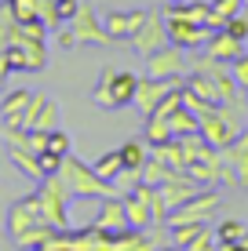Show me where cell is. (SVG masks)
<instances>
[{
	"instance_id": "cell-37",
	"label": "cell",
	"mask_w": 248,
	"mask_h": 251,
	"mask_svg": "<svg viewBox=\"0 0 248 251\" xmlns=\"http://www.w3.org/2000/svg\"><path fill=\"white\" fill-rule=\"evenodd\" d=\"M26 150L44 153V150H48V131H29V142H26Z\"/></svg>"
},
{
	"instance_id": "cell-12",
	"label": "cell",
	"mask_w": 248,
	"mask_h": 251,
	"mask_svg": "<svg viewBox=\"0 0 248 251\" xmlns=\"http://www.w3.org/2000/svg\"><path fill=\"white\" fill-rule=\"evenodd\" d=\"M172 88H179V80H161V76H139V84H135V106H139L142 117H150L153 109L161 106V99H165Z\"/></svg>"
},
{
	"instance_id": "cell-36",
	"label": "cell",
	"mask_w": 248,
	"mask_h": 251,
	"mask_svg": "<svg viewBox=\"0 0 248 251\" xmlns=\"http://www.w3.org/2000/svg\"><path fill=\"white\" fill-rule=\"evenodd\" d=\"M212 7H216L219 15H226V19H234V15H241V11H245L241 0H212Z\"/></svg>"
},
{
	"instance_id": "cell-39",
	"label": "cell",
	"mask_w": 248,
	"mask_h": 251,
	"mask_svg": "<svg viewBox=\"0 0 248 251\" xmlns=\"http://www.w3.org/2000/svg\"><path fill=\"white\" fill-rule=\"evenodd\" d=\"M216 251H248V248H245V244H219Z\"/></svg>"
},
{
	"instance_id": "cell-29",
	"label": "cell",
	"mask_w": 248,
	"mask_h": 251,
	"mask_svg": "<svg viewBox=\"0 0 248 251\" xmlns=\"http://www.w3.org/2000/svg\"><path fill=\"white\" fill-rule=\"evenodd\" d=\"M48 153H55V157H66V153H73V146H70V135H66L62 127L48 131Z\"/></svg>"
},
{
	"instance_id": "cell-13",
	"label": "cell",
	"mask_w": 248,
	"mask_h": 251,
	"mask_svg": "<svg viewBox=\"0 0 248 251\" xmlns=\"http://www.w3.org/2000/svg\"><path fill=\"white\" fill-rule=\"evenodd\" d=\"M165 22H168V44L175 48L193 51V48H204V40H208V29L197 22H186V19H165Z\"/></svg>"
},
{
	"instance_id": "cell-10",
	"label": "cell",
	"mask_w": 248,
	"mask_h": 251,
	"mask_svg": "<svg viewBox=\"0 0 248 251\" xmlns=\"http://www.w3.org/2000/svg\"><path fill=\"white\" fill-rule=\"evenodd\" d=\"M241 131H245V127H237L234 120H226L223 113H219V106L212 109V113L201 117V138H204L208 146H216V150H226V146L234 142Z\"/></svg>"
},
{
	"instance_id": "cell-42",
	"label": "cell",
	"mask_w": 248,
	"mask_h": 251,
	"mask_svg": "<svg viewBox=\"0 0 248 251\" xmlns=\"http://www.w3.org/2000/svg\"><path fill=\"white\" fill-rule=\"evenodd\" d=\"M168 4H186V0H168Z\"/></svg>"
},
{
	"instance_id": "cell-25",
	"label": "cell",
	"mask_w": 248,
	"mask_h": 251,
	"mask_svg": "<svg viewBox=\"0 0 248 251\" xmlns=\"http://www.w3.org/2000/svg\"><path fill=\"white\" fill-rule=\"evenodd\" d=\"M245 233H248V226H245L241 219H223L216 226V240H219V244H241Z\"/></svg>"
},
{
	"instance_id": "cell-16",
	"label": "cell",
	"mask_w": 248,
	"mask_h": 251,
	"mask_svg": "<svg viewBox=\"0 0 248 251\" xmlns=\"http://www.w3.org/2000/svg\"><path fill=\"white\" fill-rule=\"evenodd\" d=\"M241 51H245V40H237L234 33H226V29L208 33V40H204V55L219 58V62H234Z\"/></svg>"
},
{
	"instance_id": "cell-45",
	"label": "cell",
	"mask_w": 248,
	"mask_h": 251,
	"mask_svg": "<svg viewBox=\"0 0 248 251\" xmlns=\"http://www.w3.org/2000/svg\"><path fill=\"white\" fill-rule=\"evenodd\" d=\"M0 84H4V80H0Z\"/></svg>"
},
{
	"instance_id": "cell-20",
	"label": "cell",
	"mask_w": 248,
	"mask_h": 251,
	"mask_svg": "<svg viewBox=\"0 0 248 251\" xmlns=\"http://www.w3.org/2000/svg\"><path fill=\"white\" fill-rule=\"evenodd\" d=\"M150 157H157L165 168H172V171H186V153H183V146H179V138H168V142L150 146Z\"/></svg>"
},
{
	"instance_id": "cell-15",
	"label": "cell",
	"mask_w": 248,
	"mask_h": 251,
	"mask_svg": "<svg viewBox=\"0 0 248 251\" xmlns=\"http://www.w3.org/2000/svg\"><path fill=\"white\" fill-rule=\"evenodd\" d=\"M146 22V11H110L102 15V25H106L110 40H132V33Z\"/></svg>"
},
{
	"instance_id": "cell-34",
	"label": "cell",
	"mask_w": 248,
	"mask_h": 251,
	"mask_svg": "<svg viewBox=\"0 0 248 251\" xmlns=\"http://www.w3.org/2000/svg\"><path fill=\"white\" fill-rule=\"evenodd\" d=\"M226 33H234L237 40H248V15H245V11L234 15V19L226 22Z\"/></svg>"
},
{
	"instance_id": "cell-4",
	"label": "cell",
	"mask_w": 248,
	"mask_h": 251,
	"mask_svg": "<svg viewBox=\"0 0 248 251\" xmlns=\"http://www.w3.org/2000/svg\"><path fill=\"white\" fill-rule=\"evenodd\" d=\"M37 201H40V211H44V219L51 222V226L55 229H70V201H73V193L66 189L62 178L58 175L40 178Z\"/></svg>"
},
{
	"instance_id": "cell-8",
	"label": "cell",
	"mask_w": 248,
	"mask_h": 251,
	"mask_svg": "<svg viewBox=\"0 0 248 251\" xmlns=\"http://www.w3.org/2000/svg\"><path fill=\"white\" fill-rule=\"evenodd\" d=\"M132 44H135L139 55H153L157 48H165L168 44V22H165V15H161V11H146V22L132 33Z\"/></svg>"
},
{
	"instance_id": "cell-2",
	"label": "cell",
	"mask_w": 248,
	"mask_h": 251,
	"mask_svg": "<svg viewBox=\"0 0 248 251\" xmlns=\"http://www.w3.org/2000/svg\"><path fill=\"white\" fill-rule=\"evenodd\" d=\"M58 178L66 182V189L73 193V201H102V197H113L117 186L106 182V178L95 175L91 164H84L77 153H66L62 168H58Z\"/></svg>"
},
{
	"instance_id": "cell-38",
	"label": "cell",
	"mask_w": 248,
	"mask_h": 251,
	"mask_svg": "<svg viewBox=\"0 0 248 251\" xmlns=\"http://www.w3.org/2000/svg\"><path fill=\"white\" fill-rule=\"evenodd\" d=\"M73 44H77V37H73V29H70V25H66V29L58 33V48H73Z\"/></svg>"
},
{
	"instance_id": "cell-19",
	"label": "cell",
	"mask_w": 248,
	"mask_h": 251,
	"mask_svg": "<svg viewBox=\"0 0 248 251\" xmlns=\"http://www.w3.org/2000/svg\"><path fill=\"white\" fill-rule=\"evenodd\" d=\"M113 251H157V244L150 240V233L146 229H121V233H113Z\"/></svg>"
},
{
	"instance_id": "cell-28",
	"label": "cell",
	"mask_w": 248,
	"mask_h": 251,
	"mask_svg": "<svg viewBox=\"0 0 248 251\" xmlns=\"http://www.w3.org/2000/svg\"><path fill=\"white\" fill-rule=\"evenodd\" d=\"M7 7H11V15H15L19 22H40L37 0H7Z\"/></svg>"
},
{
	"instance_id": "cell-23",
	"label": "cell",
	"mask_w": 248,
	"mask_h": 251,
	"mask_svg": "<svg viewBox=\"0 0 248 251\" xmlns=\"http://www.w3.org/2000/svg\"><path fill=\"white\" fill-rule=\"evenodd\" d=\"M168 127H172V138H183V135H193V131H201V117L197 113H190V109H175L172 117H168Z\"/></svg>"
},
{
	"instance_id": "cell-35",
	"label": "cell",
	"mask_w": 248,
	"mask_h": 251,
	"mask_svg": "<svg viewBox=\"0 0 248 251\" xmlns=\"http://www.w3.org/2000/svg\"><path fill=\"white\" fill-rule=\"evenodd\" d=\"M37 157H40V171H44V178L48 175H58V168H62V157H55V153H37Z\"/></svg>"
},
{
	"instance_id": "cell-21",
	"label": "cell",
	"mask_w": 248,
	"mask_h": 251,
	"mask_svg": "<svg viewBox=\"0 0 248 251\" xmlns=\"http://www.w3.org/2000/svg\"><path fill=\"white\" fill-rule=\"evenodd\" d=\"M7 157H11V164L22 171V175H29V178H44V171H40V157L33 150H26V146H15V150H7Z\"/></svg>"
},
{
	"instance_id": "cell-3",
	"label": "cell",
	"mask_w": 248,
	"mask_h": 251,
	"mask_svg": "<svg viewBox=\"0 0 248 251\" xmlns=\"http://www.w3.org/2000/svg\"><path fill=\"white\" fill-rule=\"evenodd\" d=\"M135 84L139 76L132 69H113V66H102L99 73V84H95V106L99 109H121V106H132L135 102Z\"/></svg>"
},
{
	"instance_id": "cell-26",
	"label": "cell",
	"mask_w": 248,
	"mask_h": 251,
	"mask_svg": "<svg viewBox=\"0 0 248 251\" xmlns=\"http://www.w3.org/2000/svg\"><path fill=\"white\" fill-rule=\"evenodd\" d=\"M150 157V150H146V142L142 138H128V142L121 146V160H124V168H142Z\"/></svg>"
},
{
	"instance_id": "cell-18",
	"label": "cell",
	"mask_w": 248,
	"mask_h": 251,
	"mask_svg": "<svg viewBox=\"0 0 248 251\" xmlns=\"http://www.w3.org/2000/svg\"><path fill=\"white\" fill-rule=\"evenodd\" d=\"M29 99H33V91H7L4 95V102H0V117H4V124H22V113H26V106H29Z\"/></svg>"
},
{
	"instance_id": "cell-17",
	"label": "cell",
	"mask_w": 248,
	"mask_h": 251,
	"mask_svg": "<svg viewBox=\"0 0 248 251\" xmlns=\"http://www.w3.org/2000/svg\"><path fill=\"white\" fill-rule=\"evenodd\" d=\"M223 164L237 175V182L248 186V127L223 150Z\"/></svg>"
},
{
	"instance_id": "cell-22",
	"label": "cell",
	"mask_w": 248,
	"mask_h": 251,
	"mask_svg": "<svg viewBox=\"0 0 248 251\" xmlns=\"http://www.w3.org/2000/svg\"><path fill=\"white\" fill-rule=\"evenodd\" d=\"M168 138H172L168 117L150 113V117H146V124H142V142H146V146H157V142H168Z\"/></svg>"
},
{
	"instance_id": "cell-9",
	"label": "cell",
	"mask_w": 248,
	"mask_h": 251,
	"mask_svg": "<svg viewBox=\"0 0 248 251\" xmlns=\"http://www.w3.org/2000/svg\"><path fill=\"white\" fill-rule=\"evenodd\" d=\"M22 127L26 131H55L58 127V102L48 99V95H33L26 113H22Z\"/></svg>"
},
{
	"instance_id": "cell-7",
	"label": "cell",
	"mask_w": 248,
	"mask_h": 251,
	"mask_svg": "<svg viewBox=\"0 0 248 251\" xmlns=\"http://www.w3.org/2000/svg\"><path fill=\"white\" fill-rule=\"evenodd\" d=\"M70 29H73L77 44H95V48H106V44H110V33H106V25H102L99 11H95L91 4H84V0H81V7H77Z\"/></svg>"
},
{
	"instance_id": "cell-44",
	"label": "cell",
	"mask_w": 248,
	"mask_h": 251,
	"mask_svg": "<svg viewBox=\"0 0 248 251\" xmlns=\"http://www.w3.org/2000/svg\"><path fill=\"white\" fill-rule=\"evenodd\" d=\"M241 4H245V11H248V0H241Z\"/></svg>"
},
{
	"instance_id": "cell-32",
	"label": "cell",
	"mask_w": 248,
	"mask_h": 251,
	"mask_svg": "<svg viewBox=\"0 0 248 251\" xmlns=\"http://www.w3.org/2000/svg\"><path fill=\"white\" fill-rule=\"evenodd\" d=\"M230 73H234V80H237V88L248 91V51H241V55L230 62Z\"/></svg>"
},
{
	"instance_id": "cell-31",
	"label": "cell",
	"mask_w": 248,
	"mask_h": 251,
	"mask_svg": "<svg viewBox=\"0 0 248 251\" xmlns=\"http://www.w3.org/2000/svg\"><path fill=\"white\" fill-rule=\"evenodd\" d=\"M139 182H142V168H124L121 175H117L113 186H117V193H132Z\"/></svg>"
},
{
	"instance_id": "cell-27",
	"label": "cell",
	"mask_w": 248,
	"mask_h": 251,
	"mask_svg": "<svg viewBox=\"0 0 248 251\" xmlns=\"http://www.w3.org/2000/svg\"><path fill=\"white\" fill-rule=\"evenodd\" d=\"M172 175V168H165L157 157H146V164H142V182H150V186H161L165 178Z\"/></svg>"
},
{
	"instance_id": "cell-24",
	"label": "cell",
	"mask_w": 248,
	"mask_h": 251,
	"mask_svg": "<svg viewBox=\"0 0 248 251\" xmlns=\"http://www.w3.org/2000/svg\"><path fill=\"white\" fill-rule=\"evenodd\" d=\"M95 168V175L99 178H106V182H117V175L124 171V160H121V150H110V153H102V157L91 164Z\"/></svg>"
},
{
	"instance_id": "cell-14",
	"label": "cell",
	"mask_w": 248,
	"mask_h": 251,
	"mask_svg": "<svg viewBox=\"0 0 248 251\" xmlns=\"http://www.w3.org/2000/svg\"><path fill=\"white\" fill-rule=\"evenodd\" d=\"M91 226H99V229H106V233H121V229H128V211H124L121 193L102 197V201H99V215L91 219Z\"/></svg>"
},
{
	"instance_id": "cell-33",
	"label": "cell",
	"mask_w": 248,
	"mask_h": 251,
	"mask_svg": "<svg viewBox=\"0 0 248 251\" xmlns=\"http://www.w3.org/2000/svg\"><path fill=\"white\" fill-rule=\"evenodd\" d=\"M77 7H81V0H55L58 22H62V25H70V22H73V15H77Z\"/></svg>"
},
{
	"instance_id": "cell-1",
	"label": "cell",
	"mask_w": 248,
	"mask_h": 251,
	"mask_svg": "<svg viewBox=\"0 0 248 251\" xmlns=\"http://www.w3.org/2000/svg\"><path fill=\"white\" fill-rule=\"evenodd\" d=\"M51 233H55V226L44 219L37 193L22 197V201H15L11 207H7V237L15 240L19 251H33L37 244H44Z\"/></svg>"
},
{
	"instance_id": "cell-5",
	"label": "cell",
	"mask_w": 248,
	"mask_h": 251,
	"mask_svg": "<svg viewBox=\"0 0 248 251\" xmlns=\"http://www.w3.org/2000/svg\"><path fill=\"white\" fill-rule=\"evenodd\" d=\"M219 204H223V197H219L216 186H201L197 197H190L186 204H179L168 211V226H175V222H212L219 215Z\"/></svg>"
},
{
	"instance_id": "cell-40",
	"label": "cell",
	"mask_w": 248,
	"mask_h": 251,
	"mask_svg": "<svg viewBox=\"0 0 248 251\" xmlns=\"http://www.w3.org/2000/svg\"><path fill=\"white\" fill-rule=\"evenodd\" d=\"M88 251H113V237H110L106 244H95V248H88Z\"/></svg>"
},
{
	"instance_id": "cell-41",
	"label": "cell",
	"mask_w": 248,
	"mask_h": 251,
	"mask_svg": "<svg viewBox=\"0 0 248 251\" xmlns=\"http://www.w3.org/2000/svg\"><path fill=\"white\" fill-rule=\"evenodd\" d=\"M157 251H186V248H179V244H165V248H157Z\"/></svg>"
},
{
	"instance_id": "cell-43",
	"label": "cell",
	"mask_w": 248,
	"mask_h": 251,
	"mask_svg": "<svg viewBox=\"0 0 248 251\" xmlns=\"http://www.w3.org/2000/svg\"><path fill=\"white\" fill-rule=\"evenodd\" d=\"M241 244H245V248H248V233H245V240H241Z\"/></svg>"
},
{
	"instance_id": "cell-6",
	"label": "cell",
	"mask_w": 248,
	"mask_h": 251,
	"mask_svg": "<svg viewBox=\"0 0 248 251\" xmlns=\"http://www.w3.org/2000/svg\"><path fill=\"white\" fill-rule=\"evenodd\" d=\"M190 73V58H186V48L165 44L153 55H146V76H161V80H183Z\"/></svg>"
},
{
	"instance_id": "cell-30",
	"label": "cell",
	"mask_w": 248,
	"mask_h": 251,
	"mask_svg": "<svg viewBox=\"0 0 248 251\" xmlns=\"http://www.w3.org/2000/svg\"><path fill=\"white\" fill-rule=\"evenodd\" d=\"M216 248H219V240H216V226H204L197 237L190 240V248H186V251H216Z\"/></svg>"
},
{
	"instance_id": "cell-11",
	"label": "cell",
	"mask_w": 248,
	"mask_h": 251,
	"mask_svg": "<svg viewBox=\"0 0 248 251\" xmlns=\"http://www.w3.org/2000/svg\"><path fill=\"white\" fill-rule=\"evenodd\" d=\"M157 189H161V197H165L168 211H172V207L186 204L190 197H197V193H201V182L190 175V171H172V175H168V178H165V182H161Z\"/></svg>"
}]
</instances>
